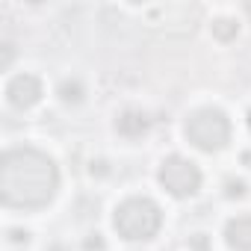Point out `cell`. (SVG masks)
I'll return each instance as SVG.
<instances>
[{
    "label": "cell",
    "mask_w": 251,
    "mask_h": 251,
    "mask_svg": "<svg viewBox=\"0 0 251 251\" xmlns=\"http://www.w3.org/2000/svg\"><path fill=\"white\" fill-rule=\"evenodd\" d=\"M59 189L56 163L39 148H9L0 160V198L18 210H39L53 201Z\"/></svg>",
    "instance_id": "cell-1"
},
{
    "label": "cell",
    "mask_w": 251,
    "mask_h": 251,
    "mask_svg": "<svg viewBox=\"0 0 251 251\" xmlns=\"http://www.w3.org/2000/svg\"><path fill=\"white\" fill-rule=\"evenodd\" d=\"M6 95H9V103L18 106V109H30L42 100V83L39 77L33 74H15L6 86Z\"/></svg>",
    "instance_id": "cell-5"
},
{
    "label": "cell",
    "mask_w": 251,
    "mask_h": 251,
    "mask_svg": "<svg viewBox=\"0 0 251 251\" xmlns=\"http://www.w3.org/2000/svg\"><path fill=\"white\" fill-rule=\"evenodd\" d=\"M115 230L124 239H133V242H145L151 236H157L160 225H163V210L151 201V198H127L121 201L112 219Z\"/></svg>",
    "instance_id": "cell-2"
},
{
    "label": "cell",
    "mask_w": 251,
    "mask_h": 251,
    "mask_svg": "<svg viewBox=\"0 0 251 251\" xmlns=\"http://www.w3.org/2000/svg\"><path fill=\"white\" fill-rule=\"evenodd\" d=\"M157 177H160V183H163L175 198H189V195H195V192L201 189V169H198L192 160L180 157V154L166 157Z\"/></svg>",
    "instance_id": "cell-4"
},
{
    "label": "cell",
    "mask_w": 251,
    "mask_h": 251,
    "mask_svg": "<svg viewBox=\"0 0 251 251\" xmlns=\"http://www.w3.org/2000/svg\"><path fill=\"white\" fill-rule=\"evenodd\" d=\"M236 33H239V24H236L233 18H216V21H213V36H216V39L230 42V39H236Z\"/></svg>",
    "instance_id": "cell-8"
},
{
    "label": "cell",
    "mask_w": 251,
    "mask_h": 251,
    "mask_svg": "<svg viewBox=\"0 0 251 251\" xmlns=\"http://www.w3.org/2000/svg\"><path fill=\"white\" fill-rule=\"evenodd\" d=\"M103 248V239L98 236V233H92L89 239H86V251H100Z\"/></svg>",
    "instance_id": "cell-11"
},
{
    "label": "cell",
    "mask_w": 251,
    "mask_h": 251,
    "mask_svg": "<svg viewBox=\"0 0 251 251\" xmlns=\"http://www.w3.org/2000/svg\"><path fill=\"white\" fill-rule=\"evenodd\" d=\"M9 236H12V242H27V239H30L27 230H9Z\"/></svg>",
    "instance_id": "cell-12"
},
{
    "label": "cell",
    "mask_w": 251,
    "mask_h": 251,
    "mask_svg": "<svg viewBox=\"0 0 251 251\" xmlns=\"http://www.w3.org/2000/svg\"><path fill=\"white\" fill-rule=\"evenodd\" d=\"M148 127H151V118H148L142 109H124V112L118 115V121H115V130H118L121 136H127V139L145 136Z\"/></svg>",
    "instance_id": "cell-6"
},
{
    "label": "cell",
    "mask_w": 251,
    "mask_h": 251,
    "mask_svg": "<svg viewBox=\"0 0 251 251\" xmlns=\"http://www.w3.org/2000/svg\"><path fill=\"white\" fill-rule=\"evenodd\" d=\"M225 239L236 251H251V216H236L225 227Z\"/></svg>",
    "instance_id": "cell-7"
},
{
    "label": "cell",
    "mask_w": 251,
    "mask_h": 251,
    "mask_svg": "<svg viewBox=\"0 0 251 251\" xmlns=\"http://www.w3.org/2000/svg\"><path fill=\"white\" fill-rule=\"evenodd\" d=\"M242 163H245V166H251V151H245V154H242Z\"/></svg>",
    "instance_id": "cell-13"
},
{
    "label": "cell",
    "mask_w": 251,
    "mask_h": 251,
    "mask_svg": "<svg viewBox=\"0 0 251 251\" xmlns=\"http://www.w3.org/2000/svg\"><path fill=\"white\" fill-rule=\"evenodd\" d=\"M225 195L227 198H242L245 195V183L242 180H227L225 183Z\"/></svg>",
    "instance_id": "cell-10"
},
{
    "label": "cell",
    "mask_w": 251,
    "mask_h": 251,
    "mask_svg": "<svg viewBox=\"0 0 251 251\" xmlns=\"http://www.w3.org/2000/svg\"><path fill=\"white\" fill-rule=\"evenodd\" d=\"M248 127H251V109H248Z\"/></svg>",
    "instance_id": "cell-14"
},
{
    "label": "cell",
    "mask_w": 251,
    "mask_h": 251,
    "mask_svg": "<svg viewBox=\"0 0 251 251\" xmlns=\"http://www.w3.org/2000/svg\"><path fill=\"white\" fill-rule=\"evenodd\" d=\"M186 139L201 151H222L230 139V121L222 109H195L186 118Z\"/></svg>",
    "instance_id": "cell-3"
},
{
    "label": "cell",
    "mask_w": 251,
    "mask_h": 251,
    "mask_svg": "<svg viewBox=\"0 0 251 251\" xmlns=\"http://www.w3.org/2000/svg\"><path fill=\"white\" fill-rule=\"evenodd\" d=\"M83 95H86V89H83L80 80H62V86H59V98H62L65 103H80Z\"/></svg>",
    "instance_id": "cell-9"
}]
</instances>
